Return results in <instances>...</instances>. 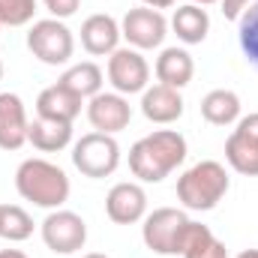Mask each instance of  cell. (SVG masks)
<instances>
[{
    "label": "cell",
    "mask_w": 258,
    "mask_h": 258,
    "mask_svg": "<svg viewBox=\"0 0 258 258\" xmlns=\"http://www.w3.org/2000/svg\"><path fill=\"white\" fill-rule=\"evenodd\" d=\"M141 114L150 123H174L183 117V96L174 87L153 84L141 93Z\"/></svg>",
    "instance_id": "obj_15"
},
{
    "label": "cell",
    "mask_w": 258,
    "mask_h": 258,
    "mask_svg": "<svg viewBox=\"0 0 258 258\" xmlns=\"http://www.w3.org/2000/svg\"><path fill=\"white\" fill-rule=\"evenodd\" d=\"M81 258H108V255H102V252H87V255H81Z\"/></svg>",
    "instance_id": "obj_32"
},
{
    "label": "cell",
    "mask_w": 258,
    "mask_h": 258,
    "mask_svg": "<svg viewBox=\"0 0 258 258\" xmlns=\"http://www.w3.org/2000/svg\"><path fill=\"white\" fill-rule=\"evenodd\" d=\"M234 258H258V249H243L240 255H234Z\"/></svg>",
    "instance_id": "obj_30"
},
{
    "label": "cell",
    "mask_w": 258,
    "mask_h": 258,
    "mask_svg": "<svg viewBox=\"0 0 258 258\" xmlns=\"http://www.w3.org/2000/svg\"><path fill=\"white\" fill-rule=\"evenodd\" d=\"M72 165L93 180L111 177L120 165V144L114 141V135L105 132H87L75 141L72 147Z\"/></svg>",
    "instance_id": "obj_4"
},
{
    "label": "cell",
    "mask_w": 258,
    "mask_h": 258,
    "mask_svg": "<svg viewBox=\"0 0 258 258\" xmlns=\"http://www.w3.org/2000/svg\"><path fill=\"white\" fill-rule=\"evenodd\" d=\"M171 30L177 33L180 42L198 45V42H204L207 33H210V15H207V9H201L198 3L177 6V9H174V18H171Z\"/></svg>",
    "instance_id": "obj_19"
},
{
    "label": "cell",
    "mask_w": 258,
    "mask_h": 258,
    "mask_svg": "<svg viewBox=\"0 0 258 258\" xmlns=\"http://www.w3.org/2000/svg\"><path fill=\"white\" fill-rule=\"evenodd\" d=\"M201 117L213 126H231L240 120V96L234 90H210L201 99Z\"/></svg>",
    "instance_id": "obj_21"
},
{
    "label": "cell",
    "mask_w": 258,
    "mask_h": 258,
    "mask_svg": "<svg viewBox=\"0 0 258 258\" xmlns=\"http://www.w3.org/2000/svg\"><path fill=\"white\" fill-rule=\"evenodd\" d=\"M0 27H3V24H0Z\"/></svg>",
    "instance_id": "obj_35"
},
{
    "label": "cell",
    "mask_w": 258,
    "mask_h": 258,
    "mask_svg": "<svg viewBox=\"0 0 258 258\" xmlns=\"http://www.w3.org/2000/svg\"><path fill=\"white\" fill-rule=\"evenodd\" d=\"M144 6H150V9H171L177 0H141Z\"/></svg>",
    "instance_id": "obj_28"
},
{
    "label": "cell",
    "mask_w": 258,
    "mask_h": 258,
    "mask_svg": "<svg viewBox=\"0 0 258 258\" xmlns=\"http://www.w3.org/2000/svg\"><path fill=\"white\" fill-rule=\"evenodd\" d=\"M42 240L51 252L72 255L87 243V222L72 210H51L42 219Z\"/></svg>",
    "instance_id": "obj_7"
},
{
    "label": "cell",
    "mask_w": 258,
    "mask_h": 258,
    "mask_svg": "<svg viewBox=\"0 0 258 258\" xmlns=\"http://www.w3.org/2000/svg\"><path fill=\"white\" fill-rule=\"evenodd\" d=\"M105 213L114 225H135L147 213V195L138 183H117L105 195Z\"/></svg>",
    "instance_id": "obj_12"
},
{
    "label": "cell",
    "mask_w": 258,
    "mask_h": 258,
    "mask_svg": "<svg viewBox=\"0 0 258 258\" xmlns=\"http://www.w3.org/2000/svg\"><path fill=\"white\" fill-rule=\"evenodd\" d=\"M168 33V21L159 9H150V6H138V9H129L120 21V36L126 39L132 48L138 51H147V48H159L162 39Z\"/></svg>",
    "instance_id": "obj_8"
},
{
    "label": "cell",
    "mask_w": 258,
    "mask_h": 258,
    "mask_svg": "<svg viewBox=\"0 0 258 258\" xmlns=\"http://www.w3.org/2000/svg\"><path fill=\"white\" fill-rule=\"evenodd\" d=\"M189 225V216L177 207H159L153 213L144 216V225H141V237H144V246L156 255H177V246H180V234L183 228Z\"/></svg>",
    "instance_id": "obj_6"
},
{
    "label": "cell",
    "mask_w": 258,
    "mask_h": 258,
    "mask_svg": "<svg viewBox=\"0 0 258 258\" xmlns=\"http://www.w3.org/2000/svg\"><path fill=\"white\" fill-rule=\"evenodd\" d=\"M0 258H27L21 249H0Z\"/></svg>",
    "instance_id": "obj_29"
},
{
    "label": "cell",
    "mask_w": 258,
    "mask_h": 258,
    "mask_svg": "<svg viewBox=\"0 0 258 258\" xmlns=\"http://www.w3.org/2000/svg\"><path fill=\"white\" fill-rule=\"evenodd\" d=\"M27 141H30L36 150H42V153H57V150L69 147V141H72V123L36 117V120H30V126H27Z\"/></svg>",
    "instance_id": "obj_20"
},
{
    "label": "cell",
    "mask_w": 258,
    "mask_h": 258,
    "mask_svg": "<svg viewBox=\"0 0 258 258\" xmlns=\"http://www.w3.org/2000/svg\"><path fill=\"white\" fill-rule=\"evenodd\" d=\"M237 42L246 63L258 69V0H252L249 9L237 18Z\"/></svg>",
    "instance_id": "obj_24"
},
{
    "label": "cell",
    "mask_w": 258,
    "mask_h": 258,
    "mask_svg": "<svg viewBox=\"0 0 258 258\" xmlns=\"http://www.w3.org/2000/svg\"><path fill=\"white\" fill-rule=\"evenodd\" d=\"M195 75V63H192V54L186 48H165L159 57H156V78L159 84L165 87H186Z\"/></svg>",
    "instance_id": "obj_17"
},
{
    "label": "cell",
    "mask_w": 258,
    "mask_h": 258,
    "mask_svg": "<svg viewBox=\"0 0 258 258\" xmlns=\"http://www.w3.org/2000/svg\"><path fill=\"white\" fill-rule=\"evenodd\" d=\"M192 3H198V6H210V3H219V0H192Z\"/></svg>",
    "instance_id": "obj_31"
},
{
    "label": "cell",
    "mask_w": 258,
    "mask_h": 258,
    "mask_svg": "<svg viewBox=\"0 0 258 258\" xmlns=\"http://www.w3.org/2000/svg\"><path fill=\"white\" fill-rule=\"evenodd\" d=\"M81 102H84L81 96L69 93L60 84H51V87H45V90L36 96V117L72 123V120L81 114Z\"/></svg>",
    "instance_id": "obj_16"
},
{
    "label": "cell",
    "mask_w": 258,
    "mask_h": 258,
    "mask_svg": "<svg viewBox=\"0 0 258 258\" xmlns=\"http://www.w3.org/2000/svg\"><path fill=\"white\" fill-rule=\"evenodd\" d=\"M219 3H222V15H225V21H237V18L249 9L252 0H219Z\"/></svg>",
    "instance_id": "obj_27"
},
{
    "label": "cell",
    "mask_w": 258,
    "mask_h": 258,
    "mask_svg": "<svg viewBox=\"0 0 258 258\" xmlns=\"http://www.w3.org/2000/svg\"><path fill=\"white\" fill-rule=\"evenodd\" d=\"M57 84L81 99H93L96 93H102V69L96 63H75L60 75Z\"/></svg>",
    "instance_id": "obj_22"
},
{
    "label": "cell",
    "mask_w": 258,
    "mask_h": 258,
    "mask_svg": "<svg viewBox=\"0 0 258 258\" xmlns=\"http://www.w3.org/2000/svg\"><path fill=\"white\" fill-rule=\"evenodd\" d=\"M225 159L237 174L258 177V111L237 120V129L225 141Z\"/></svg>",
    "instance_id": "obj_9"
},
{
    "label": "cell",
    "mask_w": 258,
    "mask_h": 258,
    "mask_svg": "<svg viewBox=\"0 0 258 258\" xmlns=\"http://www.w3.org/2000/svg\"><path fill=\"white\" fill-rule=\"evenodd\" d=\"M228 186L231 180H228L225 165L213 159H201L177 180V198L186 210H213L225 198Z\"/></svg>",
    "instance_id": "obj_3"
},
{
    "label": "cell",
    "mask_w": 258,
    "mask_h": 258,
    "mask_svg": "<svg viewBox=\"0 0 258 258\" xmlns=\"http://www.w3.org/2000/svg\"><path fill=\"white\" fill-rule=\"evenodd\" d=\"M108 81L114 93H144L150 81V66L138 48H117L114 54H108Z\"/></svg>",
    "instance_id": "obj_10"
},
{
    "label": "cell",
    "mask_w": 258,
    "mask_h": 258,
    "mask_svg": "<svg viewBox=\"0 0 258 258\" xmlns=\"http://www.w3.org/2000/svg\"><path fill=\"white\" fill-rule=\"evenodd\" d=\"M0 81H3V63H0Z\"/></svg>",
    "instance_id": "obj_33"
},
{
    "label": "cell",
    "mask_w": 258,
    "mask_h": 258,
    "mask_svg": "<svg viewBox=\"0 0 258 258\" xmlns=\"http://www.w3.org/2000/svg\"><path fill=\"white\" fill-rule=\"evenodd\" d=\"M42 3H45V9L51 12V18H57V21L75 15L78 6H81V0H42Z\"/></svg>",
    "instance_id": "obj_26"
},
{
    "label": "cell",
    "mask_w": 258,
    "mask_h": 258,
    "mask_svg": "<svg viewBox=\"0 0 258 258\" xmlns=\"http://www.w3.org/2000/svg\"><path fill=\"white\" fill-rule=\"evenodd\" d=\"M15 189L36 207L57 210L69 198V177L60 165L48 159H24L15 171Z\"/></svg>",
    "instance_id": "obj_2"
},
{
    "label": "cell",
    "mask_w": 258,
    "mask_h": 258,
    "mask_svg": "<svg viewBox=\"0 0 258 258\" xmlns=\"http://www.w3.org/2000/svg\"><path fill=\"white\" fill-rule=\"evenodd\" d=\"M27 111L21 96L0 93V150H18L27 141Z\"/></svg>",
    "instance_id": "obj_14"
},
{
    "label": "cell",
    "mask_w": 258,
    "mask_h": 258,
    "mask_svg": "<svg viewBox=\"0 0 258 258\" xmlns=\"http://www.w3.org/2000/svg\"><path fill=\"white\" fill-rule=\"evenodd\" d=\"M27 48L45 66H63L72 60L75 36H72V30L63 21L42 18V21H33V27L27 30Z\"/></svg>",
    "instance_id": "obj_5"
},
{
    "label": "cell",
    "mask_w": 258,
    "mask_h": 258,
    "mask_svg": "<svg viewBox=\"0 0 258 258\" xmlns=\"http://www.w3.org/2000/svg\"><path fill=\"white\" fill-rule=\"evenodd\" d=\"M33 234V219L24 207L18 204H3L0 207V237L9 243H21Z\"/></svg>",
    "instance_id": "obj_23"
},
{
    "label": "cell",
    "mask_w": 258,
    "mask_h": 258,
    "mask_svg": "<svg viewBox=\"0 0 258 258\" xmlns=\"http://www.w3.org/2000/svg\"><path fill=\"white\" fill-rule=\"evenodd\" d=\"M87 120L96 132L114 135L120 129L129 126L132 120V105L123 93H96L87 102Z\"/></svg>",
    "instance_id": "obj_11"
},
{
    "label": "cell",
    "mask_w": 258,
    "mask_h": 258,
    "mask_svg": "<svg viewBox=\"0 0 258 258\" xmlns=\"http://www.w3.org/2000/svg\"><path fill=\"white\" fill-rule=\"evenodd\" d=\"M177 255L183 258H228L225 246L213 237V231L201 222H192L183 228L180 234V246H177Z\"/></svg>",
    "instance_id": "obj_18"
},
{
    "label": "cell",
    "mask_w": 258,
    "mask_h": 258,
    "mask_svg": "<svg viewBox=\"0 0 258 258\" xmlns=\"http://www.w3.org/2000/svg\"><path fill=\"white\" fill-rule=\"evenodd\" d=\"M186 159V138L177 129H156L138 138L129 150V168L141 183L165 180Z\"/></svg>",
    "instance_id": "obj_1"
},
{
    "label": "cell",
    "mask_w": 258,
    "mask_h": 258,
    "mask_svg": "<svg viewBox=\"0 0 258 258\" xmlns=\"http://www.w3.org/2000/svg\"><path fill=\"white\" fill-rule=\"evenodd\" d=\"M36 15V0H0V24L24 27Z\"/></svg>",
    "instance_id": "obj_25"
},
{
    "label": "cell",
    "mask_w": 258,
    "mask_h": 258,
    "mask_svg": "<svg viewBox=\"0 0 258 258\" xmlns=\"http://www.w3.org/2000/svg\"><path fill=\"white\" fill-rule=\"evenodd\" d=\"M0 207H3V204H0Z\"/></svg>",
    "instance_id": "obj_34"
},
{
    "label": "cell",
    "mask_w": 258,
    "mask_h": 258,
    "mask_svg": "<svg viewBox=\"0 0 258 258\" xmlns=\"http://www.w3.org/2000/svg\"><path fill=\"white\" fill-rule=\"evenodd\" d=\"M117 42H120V24L111 15L96 12V15H90L81 24V45H84L87 54H93V57L114 54L117 51Z\"/></svg>",
    "instance_id": "obj_13"
}]
</instances>
